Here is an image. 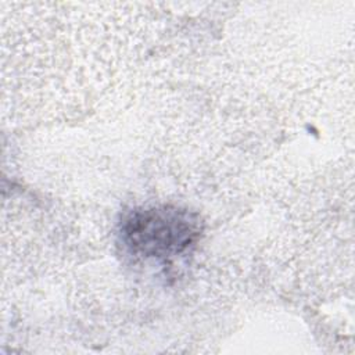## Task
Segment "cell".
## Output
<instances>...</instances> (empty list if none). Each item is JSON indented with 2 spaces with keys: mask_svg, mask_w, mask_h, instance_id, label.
I'll return each mask as SVG.
<instances>
[{
  "mask_svg": "<svg viewBox=\"0 0 355 355\" xmlns=\"http://www.w3.org/2000/svg\"><path fill=\"white\" fill-rule=\"evenodd\" d=\"M201 233L196 214L171 205L132 211L122 225V241L139 257L165 259L182 254Z\"/></svg>",
  "mask_w": 355,
  "mask_h": 355,
  "instance_id": "6da1fadb",
  "label": "cell"
}]
</instances>
